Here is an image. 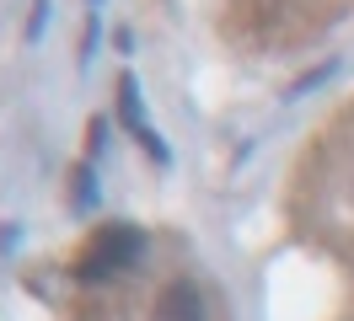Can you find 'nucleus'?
I'll use <instances>...</instances> for the list:
<instances>
[{
  "label": "nucleus",
  "instance_id": "3",
  "mask_svg": "<svg viewBox=\"0 0 354 321\" xmlns=\"http://www.w3.org/2000/svg\"><path fill=\"white\" fill-rule=\"evenodd\" d=\"M118 118H124V124L134 128V134H140V86H134V75H124V86H118Z\"/></svg>",
  "mask_w": 354,
  "mask_h": 321
},
{
  "label": "nucleus",
  "instance_id": "2",
  "mask_svg": "<svg viewBox=\"0 0 354 321\" xmlns=\"http://www.w3.org/2000/svg\"><path fill=\"white\" fill-rule=\"evenodd\" d=\"M204 316H209L204 295H199V284H188V278H177V284H167L156 295V321H204Z\"/></svg>",
  "mask_w": 354,
  "mask_h": 321
},
{
  "label": "nucleus",
  "instance_id": "4",
  "mask_svg": "<svg viewBox=\"0 0 354 321\" xmlns=\"http://www.w3.org/2000/svg\"><path fill=\"white\" fill-rule=\"evenodd\" d=\"M140 145L151 150L156 161H167V145H161V134H156V128H140Z\"/></svg>",
  "mask_w": 354,
  "mask_h": 321
},
{
  "label": "nucleus",
  "instance_id": "1",
  "mask_svg": "<svg viewBox=\"0 0 354 321\" xmlns=\"http://www.w3.org/2000/svg\"><path fill=\"white\" fill-rule=\"evenodd\" d=\"M140 252H145V235L134 231V225H108V231H102L86 252H81L75 273L86 278V284H97V278H113L118 268H134V262H140Z\"/></svg>",
  "mask_w": 354,
  "mask_h": 321
}]
</instances>
